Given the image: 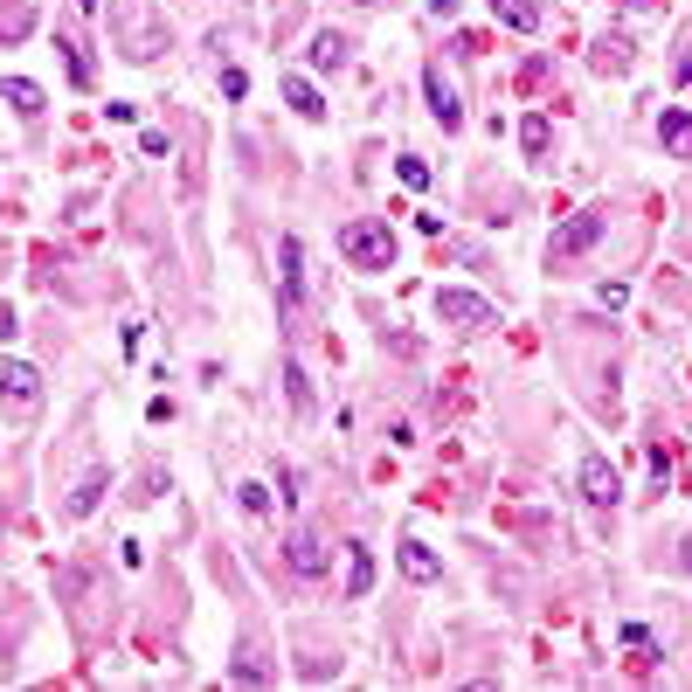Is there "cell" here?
<instances>
[{
	"label": "cell",
	"mask_w": 692,
	"mask_h": 692,
	"mask_svg": "<svg viewBox=\"0 0 692 692\" xmlns=\"http://www.w3.org/2000/svg\"><path fill=\"white\" fill-rule=\"evenodd\" d=\"M395 250H402V242H395V229H388L381 215H353L347 229H340V256H347L353 270H388V264H395Z\"/></svg>",
	"instance_id": "1"
},
{
	"label": "cell",
	"mask_w": 692,
	"mask_h": 692,
	"mask_svg": "<svg viewBox=\"0 0 692 692\" xmlns=\"http://www.w3.org/2000/svg\"><path fill=\"white\" fill-rule=\"evenodd\" d=\"M609 236V209H575L561 229L548 236V270H561V264H575V256H589L595 242Z\"/></svg>",
	"instance_id": "2"
},
{
	"label": "cell",
	"mask_w": 692,
	"mask_h": 692,
	"mask_svg": "<svg viewBox=\"0 0 692 692\" xmlns=\"http://www.w3.org/2000/svg\"><path fill=\"white\" fill-rule=\"evenodd\" d=\"M429 305H437V319L451 326V332H485V326H499V305H492V298L457 291V285H443L437 298H429Z\"/></svg>",
	"instance_id": "3"
},
{
	"label": "cell",
	"mask_w": 692,
	"mask_h": 692,
	"mask_svg": "<svg viewBox=\"0 0 692 692\" xmlns=\"http://www.w3.org/2000/svg\"><path fill=\"white\" fill-rule=\"evenodd\" d=\"M0 402H8V416H35L42 408V374L28 361H0Z\"/></svg>",
	"instance_id": "4"
},
{
	"label": "cell",
	"mask_w": 692,
	"mask_h": 692,
	"mask_svg": "<svg viewBox=\"0 0 692 692\" xmlns=\"http://www.w3.org/2000/svg\"><path fill=\"white\" fill-rule=\"evenodd\" d=\"M575 485H582V499H589V506H603V513H616V499H624V478H616V464L603 451H582Z\"/></svg>",
	"instance_id": "5"
},
{
	"label": "cell",
	"mask_w": 692,
	"mask_h": 692,
	"mask_svg": "<svg viewBox=\"0 0 692 692\" xmlns=\"http://www.w3.org/2000/svg\"><path fill=\"white\" fill-rule=\"evenodd\" d=\"M285 568H291V575H305V582H319V575L332 568V548H326V533L298 527V533L285 540Z\"/></svg>",
	"instance_id": "6"
},
{
	"label": "cell",
	"mask_w": 692,
	"mask_h": 692,
	"mask_svg": "<svg viewBox=\"0 0 692 692\" xmlns=\"http://www.w3.org/2000/svg\"><path fill=\"white\" fill-rule=\"evenodd\" d=\"M277 285H285V312L298 319V305H305V242L298 236L277 242Z\"/></svg>",
	"instance_id": "7"
},
{
	"label": "cell",
	"mask_w": 692,
	"mask_h": 692,
	"mask_svg": "<svg viewBox=\"0 0 692 692\" xmlns=\"http://www.w3.org/2000/svg\"><path fill=\"white\" fill-rule=\"evenodd\" d=\"M423 98H429V118H437V125H443V133H457V125H464V104H457V84H451V77H443V70H437V63H429V70H423Z\"/></svg>",
	"instance_id": "8"
},
{
	"label": "cell",
	"mask_w": 692,
	"mask_h": 692,
	"mask_svg": "<svg viewBox=\"0 0 692 692\" xmlns=\"http://www.w3.org/2000/svg\"><path fill=\"white\" fill-rule=\"evenodd\" d=\"M658 139H665V153H671V160H692V111L665 104V111H658Z\"/></svg>",
	"instance_id": "9"
},
{
	"label": "cell",
	"mask_w": 692,
	"mask_h": 692,
	"mask_svg": "<svg viewBox=\"0 0 692 692\" xmlns=\"http://www.w3.org/2000/svg\"><path fill=\"white\" fill-rule=\"evenodd\" d=\"M395 561H402V575H408V582H443V561L429 554L423 540H402V554H395Z\"/></svg>",
	"instance_id": "10"
},
{
	"label": "cell",
	"mask_w": 692,
	"mask_h": 692,
	"mask_svg": "<svg viewBox=\"0 0 692 692\" xmlns=\"http://www.w3.org/2000/svg\"><path fill=\"white\" fill-rule=\"evenodd\" d=\"M347 55H353V42L340 28H319L312 35V70H347Z\"/></svg>",
	"instance_id": "11"
},
{
	"label": "cell",
	"mask_w": 692,
	"mask_h": 692,
	"mask_svg": "<svg viewBox=\"0 0 692 692\" xmlns=\"http://www.w3.org/2000/svg\"><path fill=\"white\" fill-rule=\"evenodd\" d=\"M367 589H374V548H361V540H353V548H347V595L361 603Z\"/></svg>",
	"instance_id": "12"
},
{
	"label": "cell",
	"mask_w": 692,
	"mask_h": 692,
	"mask_svg": "<svg viewBox=\"0 0 692 692\" xmlns=\"http://www.w3.org/2000/svg\"><path fill=\"white\" fill-rule=\"evenodd\" d=\"M98 499H104V471H84V478H77V492L63 499V519H84L90 506H98Z\"/></svg>",
	"instance_id": "13"
},
{
	"label": "cell",
	"mask_w": 692,
	"mask_h": 692,
	"mask_svg": "<svg viewBox=\"0 0 692 692\" xmlns=\"http://www.w3.org/2000/svg\"><path fill=\"white\" fill-rule=\"evenodd\" d=\"M0 98H8L22 118H42V84H28V77H8L0 84Z\"/></svg>",
	"instance_id": "14"
},
{
	"label": "cell",
	"mask_w": 692,
	"mask_h": 692,
	"mask_svg": "<svg viewBox=\"0 0 692 692\" xmlns=\"http://www.w3.org/2000/svg\"><path fill=\"white\" fill-rule=\"evenodd\" d=\"M285 104L298 111V118H326V98H319L305 77H285Z\"/></svg>",
	"instance_id": "15"
},
{
	"label": "cell",
	"mask_w": 692,
	"mask_h": 692,
	"mask_svg": "<svg viewBox=\"0 0 692 692\" xmlns=\"http://www.w3.org/2000/svg\"><path fill=\"white\" fill-rule=\"evenodd\" d=\"M492 14H499L506 28H519V35L540 28V8H533V0H492Z\"/></svg>",
	"instance_id": "16"
},
{
	"label": "cell",
	"mask_w": 692,
	"mask_h": 692,
	"mask_svg": "<svg viewBox=\"0 0 692 692\" xmlns=\"http://www.w3.org/2000/svg\"><path fill=\"white\" fill-rule=\"evenodd\" d=\"M55 49H63V63H70V84H77V90H90V84H98V70H90V55H84L77 42H70V35H55Z\"/></svg>",
	"instance_id": "17"
},
{
	"label": "cell",
	"mask_w": 692,
	"mask_h": 692,
	"mask_svg": "<svg viewBox=\"0 0 692 692\" xmlns=\"http://www.w3.org/2000/svg\"><path fill=\"white\" fill-rule=\"evenodd\" d=\"M285 395H291V408H298V416H312V381H305V367H285Z\"/></svg>",
	"instance_id": "18"
},
{
	"label": "cell",
	"mask_w": 692,
	"mask_h": 692,
	"mask_svg": "<svg viewBox=\"0 0 692 692\" xmlns=\"http://www.w3.org/2000/svg\"><path fill=\"white\" fill-rule=\"evenodd\" d=\"M595 70H630V42H624V35L595 42Z\"/></svg>",
	"instance_id": "19"
},
{
	"label": "cell",
	"mask_w": 692,
	"mask_h": 692,
	"mask_svg": "<svg viewBox=\"0 0 692 692\" xmlns=\"http://www.w3.org/2000/svg\"><path fill=\"white\" fill-rule=\"evenodd\" d=\"M519 146H527V153L540 160V153H548V118H540V111H533V118L527 125H519Z\"/></svg>",
	"instance_id": "20"
},
{
	"label": "cell",
	"mask_w": 692,
	"mask_h": 692,
	"mask_svg": "<svg viewBox=\"0 0 692 692\" xmlns=\"http://www.w3.org/2000/svg\"><path fill=\"white\" fill-rule=\"evenodd\" d=\"M28 22H35L28 8H8V14H0V42H22V35H28Z\"/></svg>",
	"instance_id": "21"
},
{
	"label": "cell",
	"mask_w": 692,
	"mask_h": 692,
	"mask_svg": "<svg viewBox=\"0 0 692 692\" xmlns=\"http://www.w3.org/2000/svg\"><path fill=\"white\" fill-rule=\"evenodd\" d=\"M395 174H402V187H429V160L402 153V160H395Z\"/></svg>",
	"instance_id": "22"
},
{
	"label": "cell",
	"mask_w": 692,
	"mask_h": 692,
	"mask_svg": "<svg viewBox=\"0 0 692 692\" xmlns=\"http://www.w3.org/2000/svg\"><path fill=\"white\" fill-rule=\"evenodd\" d=\"M242 513H256V519H264V513H270V485H256V478L242 485Z\"/></svg>",
	"instance_id": "23"
},
{
	"label": "cell",
	"mask_w": 692,
	"mask_h": 692,
	"mask_svg": "<svg viewBox=\"0 0 692 692\" xmlns=\"http://www.w3.org/2000/svg\"><path fill=\"white\" fill-rule=\"evenodd\" d=\"M429 14H437V22H451V14H457V0H429Z\"/></svg>",
	"instance_id": "24"
},
{
	"label": "cell",
	"mask_w": 692,
	"mask_h": 692,
	"mask_svg": "<svg viewBox=\"0 0 692 692\" xmlns=\"http://www.w3.org/2000/svg\"><path fill=\"white\" fill-rule=\"evenodd\" d=\"M679 84H692V35H685V55H679Z\"/></svg>",
	"instance_id": "25"
},
{
	"label": "cell",
	"mask_w": 692,
	"mask_h": 692,
	"mask_svg": "<svg viewBox=\"0 0 692 692\" xmlns=\"http://www.w3.org/2000/svg\"><path fill=\"white\" fill-rule=\"evenodd\" d=\"M77 8H84V14H98V0H77Z\"/></svg>",
	"instance_id": "26"
},
{
	"label": "cell",
	"mask_w": 692,
	"mask_h": 692,
	"mask_svg": "<svg viewBox=\"0 0 692 692\" xmlns=\"http://www.w3.org/2000/svg\"><path fill=\"white\" fill-rule=\"evenodd\" d=\"M685 568H692V540H685Z\"/></svg>",
	"instance_id": "27"
}]
</instances>
